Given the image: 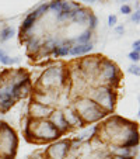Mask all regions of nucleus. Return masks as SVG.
<instances>
[{"instance_id":"obj_4","label":"nucleus","mask_w":140,"mask_h":159,"mask_svg":"<svg viewBox=\"0 0 140 159\" xmlns=\"http://www.w3.org/2000/svg\"><path fill=\"white\" fill-rule=\"evenodd\" d=\"M32 89V72L27 68L0 70V116L7 114L17 103L28 99Z\"/></svg>"},{"instance_id":"obj_1","label":"nucleus","mask_w":140,"mask_h":159,"mask_svg":"<svg viewBox=\"0 0 140 159\" xmlns=\"http://www.w3.org/2000/svg\"><path fill=\"white\" fill-rule=\"evenodd\" d=\"M123 84L119 65L102 54L56 59L32 82L21 131L31 145H49L113 114Z\"/></svg>"},{"instance_id":"obj_6","label":"nucleus","mask_w":140,"mask_h":159,"mask_svg":"<svg viewBox=\"0 0 140 159\" xmlns=\"http://www.w3.org/2000/svg\"><path fill=\"white\" fill-rule=\"evenodd\" d=\"M84 2H95V0H84Z\"/></svg>"},{"instance_id":"obj_3","label":"nucleus","mask_w":140,"mask_h":159,"mask_svg":"<svg viewBox=\"0 0 140 159\" xmlns=\"http://www.w3.org/2000/svg\"><path fill=\"white\" fill-rule=\"evenodd\" d=\"M139 147V124L111 114L98 121L91 134L60 138L42 151L36 159H134Z\"/></svg>"},{"instance_id":"obj_5","label":"nucleus","mask_w":140,"mask_h":159,"mask_svg":"<svg viewBox=\"0 0 140 159\" xmlns=\"http://www.w3.org/2000/svg\"><path fill=\"white\" fill-rule=\"evenodd\" d=\"M20 138L14 127L0 121V159H15Z\"/></svg>"},{"instance_id":"obj_2","label":"nucleus","mask_w":140,"mask_h":159,"mask_svg":"<svg viewBox=\"0 0 140 159\" xmlns=\"http://www.w3.org/2000/svg\"><path fill=\"white\" fill-rule=\"evenodd\" d=\"M98 18L91 7L77 0H49L25 17L18 41L34 66L45 68L63 57L91 51Z\"/></svg>"}]
</instances>
